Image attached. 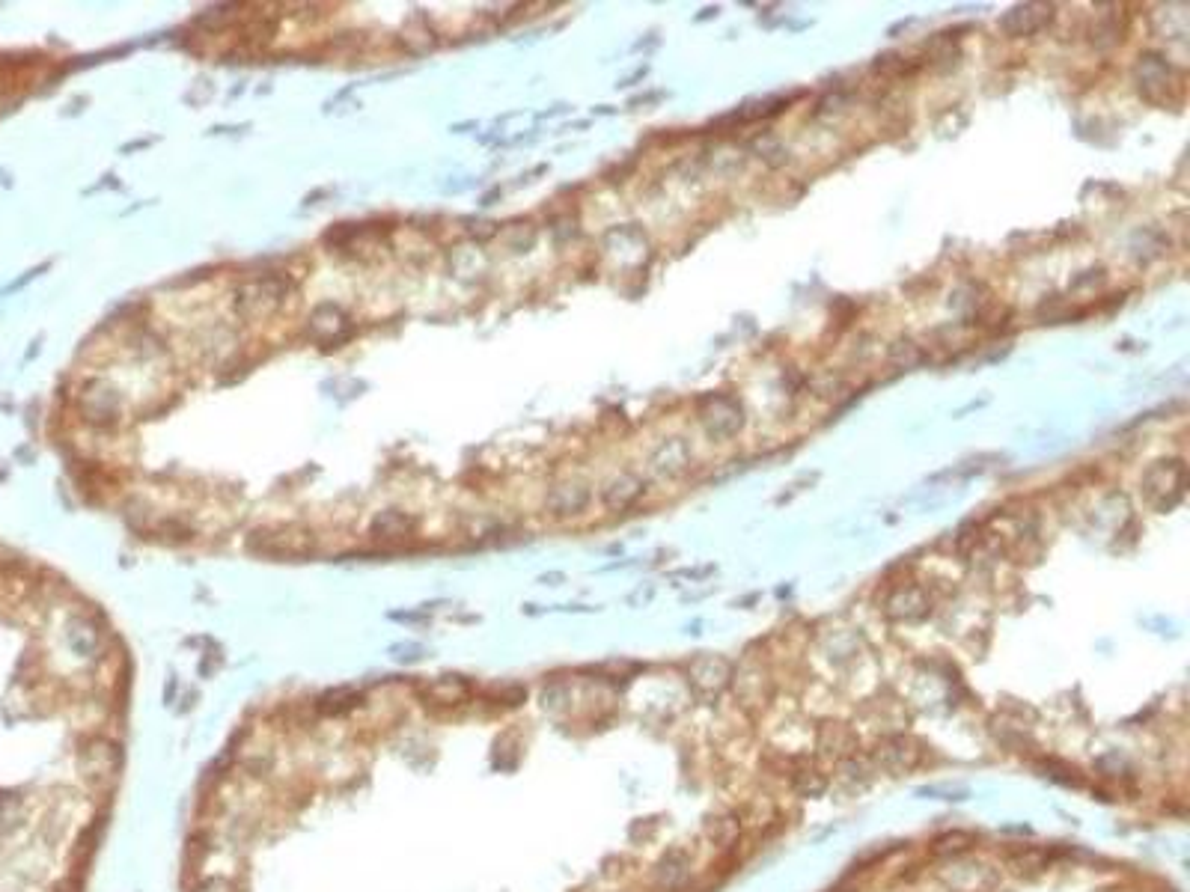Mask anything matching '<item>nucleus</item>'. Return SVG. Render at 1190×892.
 <instances>
[{"label": "nucleus", "mask_w": 1190, "mask_h": 892, "mask_svg": "<svg viewBox=\"0 0 1190 892\" xmlns=\"http://www.w3.org/2000/svg\"><path fill=\"white\" fill-rule=\"evenodd\" d=\"M786 777H789V788H792L798 797H819V794H825V788L831 785L828 774H825L816 762H810V759L789 762Z\"/></svg>", "instance_id": "6"}, {"label": "nucleus", "mask_w": 1190, "mask_h": 892, "mask_svg": "<svg viewBox=\"0 0 1190 892\" xmlns=\"http://www.w3.org/2000/svg\"><path fill=\"white\" fill-rule=\"evenodd\" d=\"M1009 866L1018 875H1039L1051 866V857H1048V851H1039V848H1018L1009 854Z\"/></svg>", "instance_id": "11"}, {"label": "nucleus", "mask_w": 1190, "mask_h": 892, "mask_svg": "<svg viewBox=\"0 0 1190 892\" xmlns=\"http://www.w3.org/2000/svg\"><path fill=\"white\" fill-rule=\"evenodd\" d=\"M688 675H691L694 687H697L700 693H706V696H717V693L729 684V678H732L729 664H726L723 658H700V661L691 664Z\"/></svg>", "instance_id": "8"}, {"label": "nucleus", "mask_w": 1190, "mask_h": 892, "mask_svg": "<svg viewBox=\"0 0 1190 892\" xmlns=\"http://www.w3.org/2000/svg\"><path fill=\"white\" fill-rule=\"evenodd\" d=\"M866 756H869L875 774L902 777V774H911L923 762V744L908 732H893V735H884Z\"/></svg>", "instance_id": "1"}, {"label": "nucleus", "mask_w": 1190, "mask_h": 892, "mask_svg": "<svg viewBox=\"0 0 1190 892\" xmlns=\"http://www.w3.org/2000/svg\"><path fill=\"white\" fill-rule=\"evenodd\" d=\"M833 768H836L833 780H836L839 788H845V791H863L869 782L878 777L866 753H851V756H845L842 762H836Z\"/></svg>", "instance_id": "7"}, {"label": "nucleus", "mask_w": 1190, "mask_h": 892, "mask_svg": "<svg viewBox=\"0 0 1190 892\" xmlns=\"http://www.w3.org/2000/svg\"><path fill=\"white\" fill-rule=\"evenodd\" d=\"M970 845H973V836H970V833H964V830H950V833H941V836L932 842V854L941 857V860H952V857H964V854L970 851Z\"/></svg>", "instance_id": "12"}, {"label": "nucleus", "mask_w": 1190, "mask_h": 892, "mask_svg": "<svg viewBox=\"0 0 1190 892\" xmlns=\"http://www.w3.org/2000/svg\"><path fill=\"white\" fill-rule=\"evenodd\" d=\"M816 750H819V759H822V762L836 765V762H842L845 756L857 753L854 732H851L848 726H842V723H825V726L819 729Z\"/></svg>", "instance_id": "4"}, {"label": "nucleus", "mask_w": 1190, "mask_h": 892, "mask_svg": "<svg viewBox=\"0 0 1190 892\" xmlns=\"http://www.w3.org/2000/svg\"><path fill=\"white\" fill-rule=\"evenodd\" d=\"M694 878V866H691V854L682 848L667 851L655 869H652V887L658 892H685L688 884Z\"/></svg>", "instance_id": "3"}, {"label": "nucleus", "mask_w": 1190, "mask_h": 892, "mask_svg": "<svg viewBox=\"0 0 1190 892\" xmlns=\"http://www.w3.org/2000/svg\"><path fill=\"white\" fill-rule=\"evenodd\" d=\"M735 696H738L741 705L750 708V711L765 708L768 699H771V681H768V675H762L759 669H753V672H735Z\"/></svg>", "instance_id": "9"}, {"label": "nucleus", "mask_w": 1190, "mask_h": 892, "mask_svg": "<svg viewBox=\"0 0 1190 892\" xmlns=\"http://www.w3.org/2000/svg\"><path fill=\"white\" fill-rule=\"evenodd\" d=\"M938 881L950 892H994L1000 884V872L985 860L952 857L935 872Z\"/></svg>", "instance_id": "2"}, {"label": "nucleus", "mask_w": 1190, "mask_h": 892, "mask_svg": "<svg viewBox=\"0 0 1190 892\" xmlns=\"http://www.w3.org/2000/svg\"><path fill=\"white\" fill-rule=\"evenodd\" d=\"M703 833H706V839L712 842L714 848H720V851H729V848H735V845L741 842V833H744V815H741V812H735V809L717 812V815H712V818L706 821Z\"/></svg>", "instance_id": "5"}, {"label": "nucleus", "mask_w": 1190, "mask_h": 892, "mask_svg": "<svg viewBox=\"0 0 1190 892\" xmlns=\"http://www.w3.org/2000/svg\"><path fill=\"white\" fill-rule=\"evenodd\" d=\"M926 595L920 589H899L893 592V598L887 601V613L893 619H920L926 616Z\"/></svg>", "instance_id": "10"}]
</instances>
